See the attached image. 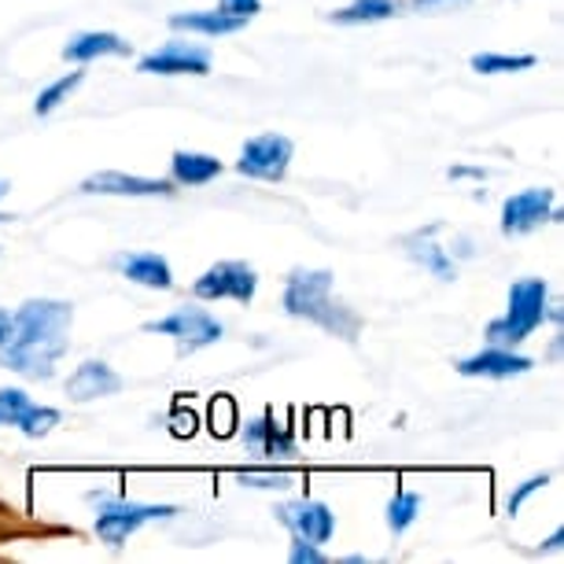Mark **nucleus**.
Segmentation results:
<instances>
[{
    "instance_id": "nucleus-20",
    "label": "nucleus",
    "mask_w": 564,
    "mask_h": 564,
    "mask_svg": "<svg viewBox=\"0 0 564 564\" xmlns=\"http://www.w3.org/2000/svg\"><path fill=\"white\" fill-rule=\"evenodd\" d=\"M429 232H432V229H429ZM429 232H421V237H410V240H406V251L424 265V270H432L435 276H440V281H454V276H457V265H454L451 259H446V248H440V243H432V240H429Z\"/></svg>"
},
{
    "instance_id": "nucleus-12",
    "label": "nucleus",
    "mask_w": 564,
    "mask_h": 564,
    "mask_svg": "<svg viewBox=\"0 0 564 564\" xmlns=\"http://www.w3.org/2000/svg\"><path fill=\"white\" fill-rule=\"evenodd\" d=\"M535 361L517 355L513 347H487L480 355L457 361V372L462 377H491V380H509V377H520V372H528Z\"/></svg>"
},
{
    "instance_id": "nucleus-6",
    "label": "nucleus",
    "mask_w": 564,
    "mask_h": 564,
    "mask_svg": "<svg viewBox=\"0 0 564 564\" xmlns=\"http://www.w3.org/2000/svg\"><path fill=\"white\" fill-rule=\"evenodd\" d=\"M174 513H177L174 506H144V502H126V498H119V502H100L97 535L108 542L111 550H119L137 528L148 524V520H166Z\"/></svg>"
},
{
    "instance_id": "nucleus-31",
    "label": "nucleus",
    "mask_w": 564,
    "mask_h": 564,
    "mask_svg": "<svg viewBox=\"0 0 564 564\" xmlns=\"http://www.w3.org/2000/svg\"><path fill=\"white\" fill-rule=\"evenodd\" d=\"M454 4H468V0H410V8H417V12H443Z\"/></svg>"
},
{
    "instance_id": "nucleus-14",
    "label": "nucleus",
    "mask_w": 564,
    "mask_h": 564,
    "mask_svg": "<svg viewBox=\"0 0 564 564\" xmlns=\"http://www.w3.org/2000/svg\"><path fill=\"white\" fill-rule=\"evenodd\" d=\"M115 270H119L126 281L144 284V289L166 292L170 284H174L170 262L163 259V254H155V251H126V254H115Z\"/></svg>"
},
{
    "instance_id": "nucleus-13",
    "label": "nucleus",
    "mask_w": 564,
    "mask_h": 564,
    "mask_svg": "<svg viewBox=\"0 0 564 564\" xmlns=\"http://www.w3.org/2000/svg\"><path fill=\"white\" fill-rule=\"evenodd\" d=\"M115 391H122V377L108 366V361H97V358L82 361L67 380V395L74 402H93V399L115 395Z\"/></svg>"
},
{
    "instance_id": "nucleus-7",
    "label": "nucleus",
    "mask_w": 564,
    "mask_h": 564,
    "mask_svg": "<svg viewBox=\"0 0 564 564\" xmlns=\"http://www.w3.org/2000/svg\"><path fill=\"white\" fill-rule=\"evenodd\" d=\"M292 166V141L281 133H259L243 144V152L237 159V170L243 177L254 181H284Z\"/></svg>"
},
{
    "instance_id": "nucleus-19",
    "label": "nucleus",
    "mask_w": 564,
    "mask_h": 564,
    "mask_svg": "<svg viewBox=\"0 0 564 564\" xmlns=\"http://www.w3.org/2000/svg\"><path fill=\"white\" fill-rule=\"evenodd\" d=\"M399 12L395 0H355V4L339 8V12H333L328 19L339 26H361V23H384V19H391Z\"/></svg>"
},
{
    "instance_id": "nucleus-8",
    "label": "nucleus",
    "mask_w": 564,
    "mask_h": 564,
    "mask_svg": "<svg viewBox=\"0 0 564 564\" xmlns=\"http://www.w3.org/2000/svg\"><path fill=\"white\" fill-rule=\"evenodd\" d=\"M561 215L553 210L550 188H524V193L509 196L502 204V232L506 237H520V232L539 229L542 221H557Z\"/></svg>"
},
{
    "instance_id": "nucleus-2",
    "label": "nucleus",
    "mask_w": 564,
    "mask_h": 564,
    "mask_svg": "<svg viewBox=\"0 0 564 564\" xmlns=\"http://www.w3.org/2000/svg\"><path fill=\"white\" fill-rule=\"evenodd\" d=\"M284 311L325 328L328 336L347 339V344L358 339L361 317L347 303L333 300V273L328 270H292L284 281Z\"/></svg>"
},
{
    "instance_id": "nucleus-16",
    "label": "nucleus",
    "mask_w": 564,
    "mask_h": 564,
    "mask_svg": "<svg viewBox=\"0 0 564 564\" xmlns=\"http://www.w3.org/2000/svg\"><path fill=\"white\" fill-rule=\"evenodd\" d=\"M243 446L259 457H292L295 440H292L289 429H276L273 417L265 413V417L248 424V432H243Z\"/></svg>"
},
{
    "instance_id": "nucleus-29",
    "label": "nucleus",
    "mask_w": 564,
    "mask_h": 564,
    "mask_svg": "<svg viewBox=\"0 0 564 564\" xmlns=\"http://www.w3.org/2000/svg\"><path fill=\"white\" fill-rule=\"evenodd\" d=\"M289 561H295V564H325V553L317 550L314 542H306V539H300V535H292Z\"/></svg>"
},
{
    "instance_id": "nucleus-23",
    "label": "nucleus",
    "mask_w": 564,
    "mask_h": 564,
    "mask_svg": "<svg viewBox=\"0 0 564 564\" xmlns=\"http://www.w3.org/2000/svg\"><path fill=\"white\" fill-rule=\"evenodd\" d=\"M82 78H85V74H82V70H74V74H67V78L52 82V85H48V89H45V93H41V97H37V104H34V111H37V115H52V111H56V108H59V104H63V100H67V97H70V93H74V89H78V85H82Z\"/></svg>"
},
{
    "instance_id": "nucleus-17",
    "label": "nucleus",
    "mask_w": 564,
    "mask_h": 564,
    "mask_svg": "<svg viewBox=\"0 0 564 564\" xmlns=\"http://www.w3.org/2000/svg\"><path fill=\"white\" fill-rule=\"evenodd\" d=\"M170 26L188 30V34H204V37H226L248 26V19L218 12L215 8V12H177V15H170Z\"/></svg>"
},
{
    "instance_id": "nucleus-4",
    "label": "nucleus",
    "mask_w": 564,
    "mask_h": 564,
    "mask_svg": "<svg viewBox=\"0 0 564 564\" xmlns=\"http://www.w3.org/2000/svg\"><path fill=\"white\" fill-rule=\"evenodd\" d=\"M144 333H163L174 336L177 355H196L210 344H218L226 336V325L218 322L215 314H207L204 306H177L170 317H159V322H148Z\"/></svg>"
},
{
    "instance_id": "nucleus-25",
    "label": "nucleus",
    "mask_w": 564,
    "mask_h": 564,
    "mask_svg": "<svg viewBox=\"0 0 564 564\" xmlns=\"http://www.w3.org/2000/svg\"><path fill=\"white\" fill-rule=\"evenodd\" d=\"M59 424V410L52 406H30L26 417L19 421V432H26L30 440H41V435H48L52 429Z\"/></svg>"
},
{
    "instance_id": "nucleus-34",
    "label": "nucleus",
    "mask_w": 564,
    "mask_h": 564,
    "mask_svg": "<svg viewBox=\"0 0 564 564\" xmlns=\"http://www.w3.org/2000/svg\"><path fill=\"white\" fill-rule=\"evenodd\" d=\"M8 188H12V185H8V181H4V177H0V199H4V196H8Z\"/></svg>"
},
{
    "instance_id": "nucleus-3",
    "label": "nucleus",
    "mask_w": 564,
    "mask_h": 564,
    "mask_svg": "<svg viewBox=\"0 0 564 564\" xmlns=\"http://www.w3.org/2000/svg\"><path fill=\"white\" fill-rule=\"evenodd\" d=\"M546 322V281L524 276L509 289V311L487 325V344L491 347H517Z\"/></svg>"
},
{
    "instance_id": "nucleus-11",
    "label": "nucleus",
    "mask_w": 564,
    "mask_h": 564,
    "mask_svg": "<svg viewBox=\"0 0 564 564\" xmlns=\"http://www.w3.org/2000/svg\"><path fill=\"white\" fill-rule=\"evenodd\" d=\"M82 193H104V196H170V181L163 177H137L119 174V170H104L82 181Z\"/></svg>"
},
{
    "instance_id": "nucleus-15",
    "label": "nucleus",
    "mask_w": 564,
    "mask_h": 564,
    "mask_svg": "<svg viewBox=\"0 0 564 564\" xmlns=\"http://www.w3.org/2000/svg\"><path fill=\"white\" fill-rule=\"evenodd\" d=\"M133 45L122 41L119 34H108V30H85V34H74L67 45H63V59L70 63H89L100 56H130Z\"/></svg>"
},
{
    "instance_id": "nucleus-18",
    "label": "nucleus",
    "mask_w": 564,
    "mask_h": 564,
    "mask_svg": "<svg viewBox=\"0 0 564 564\" xmlns=\"http://www.w3.org/2000/svg\"><path fill=\"white\" fill-rule=\"evenodd\" d=\"M170 174H174L177 185H207V181H215L221 174V163L215 155H204V152H174L170 159Z\"/></svg>"
},
{
    "instance_id": "nucleus-32",
    "label": "nucleus",
    "mask_w": 564,
    "mask_h": 564,
    "mask_svg": "<svg viewBox=\"0 0 564 564\" xmlns=\"http://www.w3.org/2000/svg\"><path fill=\"white\" fill-rule=\"evenodd\" d=\"M196 432V417L193 413H174V435H193Z\"/></svg>"
},
{
    "instance_id": "nucleus-30",
    "label": "nucleus",
    "mask_w": 564,
    "mask_h": 564,
    "mask_svg": "<svg viewBox=\"0 0 564 564\" xmlns=\"http://www.w3.org/2000/svg\"><path fill=\"white\" fill-rule=\"evenodd\" d=\"M218 12L251 19V15H259V12H262V0H218Z\"/></svg>"
},
{
    "instance_id": "nucleus-33",
    "label": "nucleus",
    "mask_w": 564,
    "mask_h": 564,
    "mask_svg": "<svg viewBox=\"0 0 564 564\" xmlns=\"http://www.w3.org/2000/svg\"><path fill=\"white\" fill-rule=\"evenodd\" d=\"M8 325H12V314H8V311H0V339H4Z\"/></svg>"
},
{
    "instance_id": "nucleus-5",
    "label": "nucleus",
    "mask_w": 564,
    "mask_h": 564,
    "mask_svg": "<svg viewBox=\"0 0 564 564\" xmlns=\"http://www.w3.org/2000/svg\"><path fill=\"white\" fill-rule=\"evenodd\" d=\"M259 292V273L251 270L248 262H218L210 265L204 276H196L193 295L196 300L218 303V300H237L248 306Z\"/></svg>"
},
{
    "instance_id": "nucleus-1",
    "label": "nucleus",
    "mask_w": 564,
    "mask_h": 564,
    "mask_svg": "<svg viewBox=\"0 0 564 564\" xmlns=\"http://www.w3.org/2000/svg\"><path fill=\"white\" fill-rule=\"evenodd\" d=\"M74 306L59 300H30L12 314L0 339V366L30 380H52L59 358L70 347Z\"/></svg>"
},
{
    "instance_id": "nucleus-26",
    "label": "nucleus",
    "mask_w": 564,
    "mask_h": 564,
    "mask_svg": "<svg viewBox=\"0 0 564 564\" xmlns=\"http://www.w3.org/2000/svg\"><path fill=\"white\" fill-rule=\"evenodd\" d=\"M210 432L215 435H221V440H226V435H232V424H237V406H232V399L229 395H218L215 402H210Z\"/></svg>"
},
{
    "instance_id": "nucleus-24",
    "label": "nucleus",
    "mask_w": 564,
    "mask_h": 564,
    "mask_svg": "<svg viewBox=\"0 0 564 564\" xmlns=\"http://www.w3.org/2000/svg\"><path fill=\"white\" fill-rule=\"evenodd\" d=\"M30 406H34V402H30L26 391L0 388V424H8V429H19V421L26 417Z\"/></svg>"
},
{
    "instance_id": "nucleus-28",
    "label": "nucleus",
    "mask_w": 564,
    "mask_h": 564,
    "mask_svg": "<svg viewBox=\"0 0 564 564\" xmlns=\"http://www.w3.org/2000/svg\"><path fill=\"white\" fill-rule=\"evenodd\" d=\"M546 484H550V476H546V473H542V476H531V480L520 484L517 491L509 495V513H520V506H524L528 498L535 495V491H542V487H546Z\"/></svg>"
},
{
    "instance_id": "nucleus-9",
    "label": "nucleus",
    "mask_w": 564,
    "mask_h": 564,
    "mask_svg": "<svg viewBox=\"0 0 564 564\" xmlns=\"http://www.w3.org/2000/svg\"><path fill=\"white\" fill-rule=\"evenodd\" d=\"M141 74H210V52L193 41H166L163 48L148 52Z\"/></svg>"
},
{
    "instance_id": "nucleus-21",
    "label": "nucleus",
    "mask_w": 564,
    "mask_h": 564,
    "mask_svg": "<svg viewBox=\"0 0 564 564\" xmlns=\"http://www.w3.org/2000/svg\"><path fill=\"white\" fill-rule=\"evenodd\" d=\"M421 506H424V498L421 495H410V491H395V498H391V506H388V528L395 531V535H402L413 520H417L421 513Z\"/></svg>"
},
{
    "instance_id": "nucleus-27",
    "label": "nucleus",
    "mask_w": 564,
    "mask_h": 564,
    "mask_svg": "<svg viewBox=\"0 0 564 564\" xmlns=\"http://www.w3.org/2000/svg\"><path fill=\"white\" fill-rule=\"evenodd\" d=\"M237 480L243 487H262V491H284V487L295 484L292 473H240Z\"/></svg>"
},
{
    "instance_id": "nucleus-10",
    "label": "nucleus",
    "mask_w": 564,
    "mask_h": 564,
    "mask_svg": "<svg viewBox=\"0 0 564 564\" xmlns=\"http://www.w3.org/2000/svg\"><path fill=\"white\" fill-rule=\"evenodd\" d=\"M276 520H281L284 528H292V535L314 542V546L328 542L336 531L333 509H328L325 502H311V498H303V502H284L281 509H276Z\"/></svg>"
},
{
    "instance_id": "nucleus-22",
    "label": "nucleus",
    "mask_w": 564,
    "mask_h": 564,
    "mask_svg": "<svg viewBox=\"0 0 564 564\" xmlns=\"http://www.w3.org/2000/svg\"><path fill=\"white\" fill-rule=\"evenodd\" d=\"M531 67H535V56H506V52H480V56H473V70L480 74H509Z\"/></svg>"
}]
</instances>
